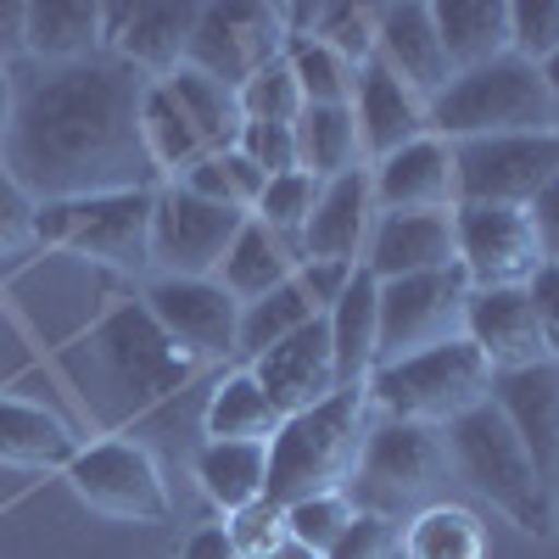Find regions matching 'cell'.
Listing matches in <instances>:
<instances>
[{
    "label": "cell",
    "instance_id": "cell-38",
    "mask_svg": "<svg viewBox=\"0 0 559 559\" xmlns=\"http://www.w3.org/2000/svg\"><path fill=\"white\" fill-rule=\"evenodd\" d=\"M319 191H324V179H313V174L292 168V174H280V179H269V185H263V197H258L252 218L269 229V236H280V241H286V247L302 258V229H308V218H313Z\"/></svg>",
    "mask_w": 559,
    "mask_h": 559
},
{
    "label": "cell",
    "instance_id": "cell-34",
    "mask_svg": "<svg viewBox=\"0 0 559 559\" xmlns=\"http://www.w3.org/2000/svg\"><path fill=\"white\" fill-rule=\"evenodd\" d=\"M397 559H487V526L459 503H426L403 521Z\"/></svg>",
    "mask_w": 559,
    "mask_h": 559
},
{
    "label": "cell",
    "instance_id": "cell-35",
    "mask_svg": "<svg viewBox=\"0 0 559 559\" xmlns=\"http://www.w3.org/2000/svg\"><path fill=\"white\" fill-rule=\"evenodd\" d=\"M140 140H146V157H152L163 185H179L207 157V146L197 140V129L185 123V112L174 107V96L163 84H146V102H140Z\"/></svg>",
    "mask_w": 559,
    "mask_h": 559
},
{
    "label": "cell",
    "instance_id": "cell-29",
    "mask_svg": "<svg viewBox=\"0 0 559 559\" xmlns=\"http://www.w3.org/2000/svg\"><path fill=\"white\" fill-rule=\"evenodd\" d=\"M431 17L453 73L509 57V0H442V7H431Z\"/></svg>",
    "mask_w": 559,
    "mask_h": 559
},
{
    "label": "cell",
    "instance_id": "cell-20",
    "mask_svg": "<svg viewBox=\"0 0 559 559\" xmlns=\"http://www.w3.org/2000/svg\"><path fill=\"white\" fill-rule=\"evenodd\" d=\"M369 185H376V207L381 213H453V146L437 134L408 140L403 152L369 163Z\"/></svg>",
    "mask_w": 559,
    "mask_h": 559
},
{
    "label": "cell",
    "instance_id": "cell-42",
    "mask_svg": "<svg viewBox=\"0 0 559 559\" xmlns=\"http://www.w3.org/2000/svg\"><path fill=\"white\" fill-rule=\"evenodd\" d=\"M509 51L532 68L559 51V0H509Z\"/></svg>",
    "mask_w": 559,
    "mask_h": 559
},
{
    "label": "cell",
    "instance_id": "cell-39",
    "mask_svg": "<svg viewBox=\"0 0 559 559\" xmlns=\"http://www.w3.org/2000/svg\"><path fill=\"white\" fill-rule=\"evenodd\" d=\"M280 515H286V537H292V543H302V548H313V554H331V548L342 543V532L358 521V498H353L347 487H336V492H308V498L286 503Z\"/></svg>",
    "mask_w": 559,
    "mask_h": 559
},
{
    "label": "cell",
    "instance_id": "cell-5",
    "mask_svg": "<svg viewBox=\"0 0 559 559\" xmlns=\"http://www.w3.org/2000/svg\"><path fill=\"white\" fill-rule=\"evenodd\" d=\"M369 408H381V419H408V426H453L459 414H471L476 403H487L492 392V369L471 342H442L426 347L414 358L381 364L376 376L364 381Z\"/></svg>",
    "mask_w": 559,
    "mask_h": 559
},
{
    "label": "cell",
    "instance_id": "cell-6",
    "mask_svg": "<svg viewBox=\"0 0 559 559\" xmlns=\"http://www.w3.org/2000/svg\"><path fill=\"white\" fill-rule=\"evenodd\" d=\"M84 386H112L123 408H152L157 397L179 392L197 376V364L185 358L146 313V302H123L112 308L84 342ZM84 392V397H90Z\"/></svg>",
    "mask_w": 559,
    "mask_h": 559
},
{
    "label": "cell",
    "instance_id": "cell-43",
    "mask_svg": "<svg viewBox=\"0 0 559 559\" xmlns=\"http://www.w3.org/2000/svg\"><path fill=\"white\" fill-rule=\"evenodd\" d=\"M34 213H39V202L0 163V263H12L34 247Z\"/></svg>",
    "mask_w": 559,
    "mask_h": 559
},
{
    "label": "cell",
    "instance_id": "cell-40",
    "mask_svg": "<svg viewBox=\"0 0 559 559\" xmlns=\"http://www.w3.org/2000/svg\"><path fill=\"white\" fill-rule=\"evenodd\" d=\"M313 39L331 45L342 62H353L364 73L369 62H376V7H358V0H324Z\"/></svg>",
    "mask_w": 559,
    "mask_h": 559
},
{
    "label": "cell",
    "instance_id": "cell-47",
    "mask_svg": "<svg viewBox=\"0 0 559 559\" xmlns=\"http://www.w3.org/2000/svg\"><path fill=\"white\" fill-rule=\"evenodd\" d=\"M353 274H358L353 263H331V258H302L292 280H297V292H302V297L313 302V313L324 319V313H331V308L342 302V292H347V280H353Z\"/></svg>",
    "mask_w": 559,
    "mask_h": 559
},
{
    "label": "cell",
    "instance_id": "cell-17",
    "mask_svg": "<svg viewBox=\"0 0 559 559\" xmlns=\"http://www.w3.org/2000/svg\"><path fill=\"white\" fill-rule=\"evenodd\" d=\"M376 68L408 84L419 102H431L437 90L453 79V62L442 51V34L426 0H392L376 7Z\"/></svg>",
    "mask_w": 559,
    "mask_h": 559
},
{
    "label": "cell",
    "instance_id": "cell-8",
    "mask_svg": "<svg viewBox=\"0 0 559 559\" xmlns=\"http://www.w3.org/2000/svg\"><path fill=\"white\" fill-rule=\"evenodd\" d=\"M353 476H358V492H364L358 509H369V515H386L392 521V509H403V503L426 509V498L448 476V442L431 426L376 419V426L364 431Z\"/></svg>",
    "mask_w": 559,
    "mask_h": 559
},
{
    "label": "cell",
    "instance_id": "cell-26",
    "mask_svg": "<svg viewBox=\"0 0 559 559\" xmlns=\"http://www.w3.org/2000/svg\"><path fill=\"white\" fill-rule=\"evenodd\" d=\"M324 324H331L342 386H364L369 376H376V364H381V280L369 269H358L347 280L342 302L324 313Z\"/></svg>",
    "mask_w": 559,
    "mask_h": 559
},
{
    "label": "cell",
    "instance_id": "cell-51",
    "mask_svg": "<svg viewBox=\"0 0 559 559\" xmlns=\"http://www.w3.org/2000/svg\"><path fill=\"white\" fill-rule=\"evenodd\" d=\"M179 559H241V548H236V537H229V526L218 521V526H197L191 537H185Z\"/></svg>",
    "mask_w": 559,
    "mask_h": 559
},
{
    "label": "cell",
    "instance_id": "cell-21",
    "mask_svg": "<svg viewBox=\"0 0 559 559\" xmlns=\"http://www.w3.org/2000/svg\"><path fill=\"white\" fill-rule=\"evenodd\" d=\"M453 213H381L369 229L364 247V269L381 280H408V274H431V269H453Z\"/></svg>",
    "mask_w": 559,
    "mask_h": 559
},
{
    "label": "cell",
    "instance_id": "cell-3",
    "mask_svg": "<svg viewBox=\"0 0 559 559\" xmlns=\"http://www.w3.org/2000/svg\"><path fill=\"white\" fill-rule=\"evenodd\" d=\"M369 431V392L342 386L336 397H324L302 414H286L269 442V503H297L308 492H336L347 487L358 448Z\"/></svg>",
    "mask_w": 559,
    "mask_h": 559
},
{
    "label": "cell",
    "instance_id": "cell-14",
    "mask_svg": "<svg viewBox=\"0 0 559 559\" xmlns=\"http://www.w3.org/2000/svg\"><path fill=\"white\" fill-rule=\"evenodd\" d=\"M274 57H286V28H280V7H252V0H207L197 12L191 57L185 68H197L229 90H241L258 68Z\"/></svg>",
    "mask_w": 559,
    "mask_h": 559
},
{
    "label": "cell",
    "instance_id": "cell-16",
    "mask_svg": "<svg viewBox=\"0 0 559 559\" xmlns=\"http://www.w3.org/2000/svg\"><path fill=\"white\" fill-rule=\"evenodd\" d=\"M258 386L269 392V403L280 414H302L324 397L342 392V376H336V347H331V324L324 319H308L302 331H292L280 347L258 353L252 364Z\"/></svg>",
    "mask_w": 559,
    "mask_h": 559
},
{
    "label": "cell",
    "instance_id": "cell-28",
    "mask_svg": "<svg viewBox=\"0 0 559 559\" xmlns=\"http://www.w3.org/2000/svg\"><path fill=\"white\" fill-rule=\"evenodd\" d=\"M197 481H202V498L224 509V521L241 515L269 492V442H202Z\"/></svg>",
    "mask_w": 559,
    "mask_h": 559
},
{
    "label": "cell",
    "instance_id": "cell-56",
    "mask_svg": "<svg viewBox=\"0 0 559 559\" xmlns=\"http://www.w3.org/2000/svg\"><path fill=\"white\" fill-rule=\"evenodd\" d=\"M554 134H559V107H554Z\"/></svg>",
    "mask_w": 559,
    "mask_h": 559
},
{
    "label": "cell",
    "instance_id": "cell-1",
    "mask_svg": "<svg viewBox=\"0 0 559 559\" xmlns=\"http://www.w3.org/2000/svg\"><path fill=\"white\" fill-rule=\"evenodd\" d=\"M146 84L129 62L96 57L79 68H17V107L0 140V163L45 202H84L118 191H157V168L140 140Z\"/></svg>",
    "mask_w": 559,
    "mask_h": 559
},
{
    "label": "cell",
    "instance_id": "cell-15",
    "mask_svg": "<svg viewBox=\"0 0 559 559\" xmlns=\"http://www.w3.org/2000/svg\"><path fill=\"white\" fill-rule=\"evenodd\" d=\"M146 313L157 331L191 358L197 369L213 358L236 353V324H241V302L229 297L218 280H152L146 286Z\"/></svg>",
    "mask_w": 559,
    "mask_h": 559
},
{
    "label": "cell",
    "instance_id": "cell-9",
    "mask_svg": "<svg viewBox=\"0 0 559 559\" xmlns=\"http://www.w3.org/2000/svg\"><path fill=\"white\" fill-rule=\"evenodd\" d=\"M68 487L79 503H90L107 521H168V481L157 471V459L129 442V437H102V442H79V453L68 459Z\"/></svg>",
    "mask_w": 559,
    "mask_h": 559
},
{
    "label": "cell",
    "instance_id": "cell-36",
    "mask_svg": "<svg viewBox=\"0 0 559 559\" xmlns=\"http://www.w3.org/2000/svg\"><path fill=\"white\" fill-rule=\"evenodd\" d=\"M308 319H319L313 313V302L297 292V280H286L280 292H269V297H258V302H241V324H236V353L252 364L258 353H269V347H280L292 331H302Z\"/></svg>",
    "mask_w": 559,
    "mask_h": 559
},
{
    "label": "cell",
    "instance_id": "cell-22",
    "mask_svg": "<svg viewBox=\"0 0 559 559\" xmlns=\"http://www.w3.org/2000/svg\"><path fill=\"white\" fill-rule=\"evenodd\" d=\"M381 207H376V185H369V168L342 174L319 191L313 218L302 229V258H331V263H353L364 269V247L369 229H376Z\"/></svg>",
    "mask_w": 559,
    "mask_h": 559
},
{
    "label": "cell",
    "instance_id": "cell-48",
    "mask_svg": "<svg viewBox=\"0 0 559 559\" xmlns=\"http://www.w3.org/2000/svg\"><path fill=\"white\" fill-rule=\"evenodd\" d=\"M191 197H202V202H213V207H229V213H247L241 207V197H236V185H229V168H224V152H207L191 174L179 179Z\"/></svg>",
    "mask_w": 559,
    "mask_h": 559
},
{
    "label": "cell",
    "instance_id": "cell-13",
    "mask_svg": "<svg viewBox=\"0 0 559 559\" xmlns=\"http://www.w3.org/2000/svg\"><path fill=\"white\" fill-rule=\"evenodd\" d=\"M453 252H459V269L476 292L526 286V280L548 263L543 236L532 224V207H487V202H459L453 207Z\"/></svg>",
    "mask_w": 559,
    "mask_h": 559
},
{
    "label": "cell",
    "instance_id": "cell-50",
    "mask_svg": "<svg viewBox=\"0 0 559 559\" xmlns=\"http://www.w3.org/2000/svg\"><path fill=\"white\" fill-rule=\"evenodd\" d=\"M23 28H28V0H0V62L23 68Z\"/></svg>",
    "mask_w": 559,
    "mask_h": 559
},
{
    "label": "cell",
    "instance_id": "cell-2",
    "mask_svg": "<svg viewBox=\"0 0 559 559\" xmlns=\"http://www.w3.org/2000/svg\"><path fill=\"white\" fill-rule=\"evenodd\" d=\"M442 442H448V471H459V481H471L515 532L526 537L559 532V498L532 464L526 442L492 408V397L476 403L471 414H459L453 426H442Z\"/></svg>",
    "mask_w": 559,
    "mask_h": 559
},
{
    "label": "cell",
    "instance_id": "cell-41",
    "mask_svg": "<svg viewBox=\"0 0 559 559\" xmlns=\"http://www.w3.org/2000/svg\"><path fill=\"white\" fill-rule=\"evenodd\" d=\"M236 96H241V118L247 123H297L302 118V90H297L286 57H274L269 68H258Z\"/></svg>",
    "mask_w": 559,
    "mask_h": 559
},
{
    "label": "cell",
    "instance_id": "cell-44",
    "mask_svg": "<svg viewBox=\"0 0 559 559\" xmlns=\"http://www.w3.org/2000/svg\"><path fill=\"white\" fill-rule=\"evenodd\" d=\"M236 152L247 163H258L269 179H280V174L297 168V134H292V123H247L241 140H236Z\"/></svg>",
    "mask_w": 559,
    "mask_h": 559
},
{
    "label": "cell",
    "instance_id": "cell-25",
    "mask_svg": "<svg viewBox=\"0 0 559 559\" xmlns=\"http://www.w3.org/2000/svg\"><path fill=\"white\" fill-rule=\"evenodd\" d=\"M197 12L202 7H129L123 12V34L112 45V57L129 62L140 79L163 84L168 73L185 68V57H191V34H197Z\"/></svg>",
    "mask_w": 559,
    "mask_h": 559
},
{
    "label": "cell",
    "instance_id": "cell-4",
    "mask_svg": "<svg viewBox=\"0 0 559 559\" xmlns=\"http://www.w3.org/2000/svg\"><path fill=\"white\" fill-rule=\"evenodd\" d=\"M554 96L532 62H521L515 51L453 73L437 96L426 102L431 134L459 146V140H492V134H554Z\"/></svg>",
    "mask_w": 559,
    "mask_h": 559
},
{
    "label": "cell",
    "instance_id": "cell-52",
    "mask_svg": "<svg viewBox=\"0 0 559 559\" xmlns=\"http://www.w3.org/2000/svg\"><path fill=\"white\" fill-rule=\"evenodd\" d=\"M532 224H537V236H543L548 263H559V174L548 179V191L532 202Z\"/></svg>",
    "mask_w": 559,
    "mask_h": 559
},
{
    "label": "cell",
    "instance_id": "cell-31",
    "mask_svg": "<svg viewBox=\"0 0 559 559\" xmlns=\"http://www.w3.org/2000/svg\"><path fill=\"white\" fill-rule=\"evenodd\" d=\"M163 90L174 96V107L185 112V123L197 129V140H202L207 152H236V140H241V129H247L236 90L218 84V79H207V73H197V68L168 73Z\"/></svg>",
    "mask_w": 559,
    "mask_h": 559
},
{
    "label": "cell",
    "instance_id": "cell-33",
    "mask_svg": "<svg viewBox=\"0 0 559 559\" xmlns=\"http://www.w3.org/2000/svg\"><path fill=\"white\" fill-rule=\"evenodd\" d=\"M297 134V168L313 174V179H342V174H358L369 168L364 163V146H358V123H353V107H302V118L292 123Z\"/></svg>",
    "mask_w": 559,
    "mask_h": 559
},
{
    "label": "cell",
    "instance_id": "cell-54",
    "mask_svg": "<svg viewBox=\"0 0 559 559\" xmlns=\"http://www.w3.org/2000/svg\"><path fill=\"white\" fill-rule=\"evenodd\" d=\"M263 559H324V554H313V548H302V543H292V537H286V543H280L274 554H263Z\"/></svg>",
    "mask_w": 559,
    "mask_h": 559
},
{
    "label": "cell",
    "instance_id": "cell-18",
    "mask_svg": "<svg viewBox=\"0 0 559 559\" xmlns=\"http://www.w3.org/2000/svg\"><path fill=\"white\" fill-rule=\"evenodd\" d=\"M464 342L487 358L492 376H509V369H526V364L548 358L543 324H537V308H532L526 286L471 292V302H464Z\"/></svg>",
    "mask_w": 559,
    "mask_h": 559
},
{
    "label": "cell",
    "instance_id": "cell-24",
    "mask_svg": "<svg viewBox=\"0 0 559 559\" xmlns=\"http://www.w3.org/2000/svg\"><path fill=\"white\" fill-rule=\"evenodd\" d=\"M23 62L34 68H79L107 57L102 7L96 0H28V28H23Z\"/></svg>",
    "mask_w": 559,
    "mask_h": 559
},
{
    "label": "cell",
    "instance_id": "cell-23",
    "mask_svg": "<svg viewBox=\"0 0 559 559\" xmlns=\"http://www.w3.org/2000/svg\"><path fill=\"white\" fill-rule=\"evenodd\" d=\"M353 123H358L364 163H381V157L403 152L408 140L431 134L426 102H419L408 84H397L392 73H381L376 62L358 73V90H353Z\"/></svg>",
    "mask_w": 559,
    "mask_h": 559
},
{
    "label": "cell",
    "instance_id": "cell-11",
    "mask_svg": "<svg viewBox=\"0 0 559 559\" xmlns=\"http://www.w3.org/2000/svg\"><path fill=\"white\" fill-rule=\"evenodd\" d=\"M471 292L476 286L464 280L459 263L431 269V274H408V280H386L381 286V364H397V358H414L426 347L459 342Z\"/></svg>",
    "mask_w": 559,
    "mask_h": 559
},
{
    "label": "cell",
    "instance_id": "cell-10",
    "mask_svg": "<svg viewBox=\"0 0 559 559\" xmlns=\"http://www.w3.org/2000/svg\"><path fill=\"white\" fill-rule=\"evenodd\" d=\"M559 174V134H492L453 146V191L459 202L487 207H532Z\"/></svg>",
    "mask_w": 559,
    "mask_h": 559
},
{
    "label": "cell",
    "instance_id": "cell-45",
    "mask_svg": "<svg viewBox=\"0 0 559 559\" xmlns=\"http://www.w3.org/2000/svg\"><path fill=\"white\" fill-rule=\"evenodd\" d=\"M224 526H229V537H236L241 559H263V554H274L280 543H286V515H280V503H269V498L241 509V515H229Z\"/></svg>",
    "mask_w": 559,
    "mask_h": 559
},
{
    "label": "cell",
    "instance_id": "cell-12",
    "mask_svg": "<svg viewBox=\"0 0 559 559\" xmlns=\"http://www.w3.org/2000/svg\"><path fill=\"white\" fill-rule=\"evenodd\" d=\"M247 213L213 207L185 185H157L152 197V269L163 280H218L229 247H236Z\"/></svg>",
    "mask_w": 559,
    "mask_h": 559
},
{
    "label": "cell",
    "instance_id": "cell-30",
    "mask_svg": "<svg viewBox=\"0 0 559 559\" xmlns=\"http://www.w3.org/2000/svg\"><path fill=\"white\" fill-rule=\"evenodd\" d=\"M280 419H286V414L269 403V392L258 386L252 369H229V376L207 392L202 437L207 442H274Z\"/></svg>",
    "mask_w": 559,
    "mask_h": 559
},
{
    "label": "cell",
    "instance_id": "cell-49",
    "mask_svg": "<svg viewBox=\"0 0 559 559\" xmlns=\"http://www.w3.org/2000/svg\"><path fill=\"white\" fill-rule=\"evenodd\" d=\"M526 292H532V308L543 324V347H548V358H559V263H543L526 280Z\"/></svg>",
    "mask_w": 559,
    "mask_h": 559
},
{
    "label": "cell",
    "instance_id": "cell-53",
    "mask_svg": "<svg viewBox=\"0 0 559 559\" xmlns=\"http://www.w3.org/2000/svg\"><path fill=\"white\" fill-rule=\"evenodd\" d=\"M12 107H17V68L0 62V140L12 129Z\"/></svg>",
    "mask_w": 559,
    "mask_h": 559
},
{
    "label": "cell",
    "instance_id": "cell-46",
    "mask_svg": "<svg viewBox=\"0 0 559 559\" xmlns=\"http://www.w3.org/2000/svg\"><path fill=\"white\" fill-rule=\"evenodd\" d=\"M324 559H397V526L386 515L358 509V521L342 532V543L324 554Z\"/></svg>",
    "mask_w": 559,
    "mask_h": 559
},
{
    "label": "cell",
    "instance_id": "cell-27",
    "mask_svg": "<svg viewBox=\"0 0 559 559\" xmlns=\"http://www.w3.org/2000/svg\"><path fill=\"white\" fill-rule=\"evenodd\" d=\"M73 453H79V442L62 414H51L34 397L0 392V464H17V471H68Z\"/></svg>",
    "mask_w": 559,
    "mask_h": 559
},
{
    "label": "cell",
    "instance_id": "cell-55",
    "mask_svg": "<svg viewBox=\"0 0 559 559\" xmlns=\"http://www.w3.org/2000/svg\"><path fill=\"white\" fill-rule=\"evenodd\" d=\"M537 73H543V84H548V96L559 102V51H554V57H548V62H543Z\"/></svg>",
    "mask_w": 559,
    "mask_h": 559
},
{
    "label": "cell",
    "instance_id": "cell-7",
    "mask_svg": "<svg viewBox=\"0 0 559 559\" xmlns=\"http://www.w3.org/2000/svg\"><path fill=\"white\" fill-rule=\"evenodd\" d=\"M152 197L157 191L45 202L34 213V247L102 263L118 274H140V269H152Z\"/></svg>",
    "mask_w": 559,
    "mask_h": 559
},
{
    "label": "cell",
    "instance_id": "cell-32",
    "mask_svg": "<svg viewBox=\"0 0 559 559\" xmlns=\"http://www.w3.org/2000/svg\"><path fill=\"white\" fill-rule=\"evenodd\" d=\"M297 263H302V258H297L286 241L269 236L258 218H247L241 236H236V247H229V258H224V269H218V286L236 297V302H258V297H269V292L286 286V280L297 274Z\"/></svg>",
    "mask_w": 559,
    "mask_h": 559
},
{
    "label": "cell",
    "instance_id": "cell-19",
    "mask_svg": "<svg viewBox=\"0 0 559 559\" xmlns=\"http://www.w3.org/2000/svg\"><path fill=\"white\" fill-rule=\"evenodd\" d=\"M492 408L509 419L532 453V464L543 471V481L559 498V358L526 364V369H509V376H492Z\"/></svg>",
    "mask_w": 559,
    "mask_h": 559
},
{
    "label": "cell",
    "instance_id": "cell-37",
    "mask_svg": "<svg viewBox=\"0 0 559 559\" xmlns=\"http://www.w3.org/2000/svg\"><path fill=\"white\" fill-rule=\"evenodd\" d=\"M286 68L302 90V107H353V90H358V68L342 62L331 45L319 39H292L286 45Z\"/></svg>",
    "mask_w": 559,
    "mask_h": 559
}]
</instances>
